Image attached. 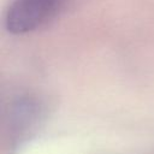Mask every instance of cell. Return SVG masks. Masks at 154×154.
Segmentation results:
<instances>
[{
  "instance_id": "1",
  "label": "cell",
  "mask_w": 154,
  "mask_h": 154,
  "mask_svg": "<svg viewBox=\"0 0 154 154\" xmlns=\"http://www.w3.org/2000/svg\"><path fill=\"white\" fill-rule=\"evenodd\" d=\"M66 0H13L6 13V28L12 34H25L53 19Z\"/></svg>"
}]
</instances>
